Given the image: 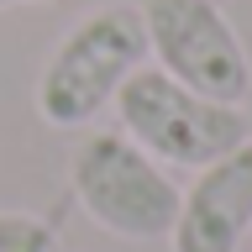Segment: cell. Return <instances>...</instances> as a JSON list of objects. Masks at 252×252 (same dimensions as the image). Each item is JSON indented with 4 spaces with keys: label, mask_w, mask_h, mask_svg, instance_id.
I'll list each match as a JSON object with an SVG mask.
<instances>
[{
    "label": "cell",
    "mask_w": 252,
    "mask_h": 252,
    "mask_svg": "<svg viewBox=\"0 0 252 252\" xmlns=\"http://www.w3.org/2000/svg\"><path fill=\"white\" fill-rule=\"evenodd\" d=\"M68 184L84 216L121 242H163L184 200L173 173L126 131H90L68 158Z\"/></svg>",
    "instance_id": "3"
},
{
    "label": "cell",
    "mask_w": 252,
    "mask_h": 252,
    "mask_svg": "<svg viewBox=\"0 0 252 252\" xmlns=\"http://www.w3.org/2000/svg\"><path fill=\"white\" fill-rule=\"evenodd\" d=\"M110 105H116L121 131L163 168H210L216 158L236 153L252 131L242 105H220V100L184 90L158 63H142L116 90Z\"/></svg>",
    "instance_id": "2"
},
{
    "label": "cell",
    "mask_w": 252,
    "mask_h": 252,
    "mask_svg": "<svg viewBox=\"0 0 252 252\" xmlns=\"http://www.w3.org/2000/svg\"><path fill=\"white\" fill-rule=\"evenodd\" d=\"M147 63V27H142V5L110 0L100 11L79 16L53 47L37 79V110L47 126H90L100 110L116 100L126 79Z\"/></svg>",
    "instance_id": "1"
},
{
    "label": "cell",
    "mask_w": 252,
    "mask_h": 252,
    "mask_svg": "<svg viewBox=\"0 0 252 252\" xmlns=\"http://www.w3.org/2000/svg\"><path fill=\"white\" fill-rule=\"evenodd\" d=\"M142 27L147 58L168 79L220 105H247L252 58L216 0H142Z\"/></svg>",
    "instance_id": "4"
},
{
    "label": "cell",
    "mask_w": 252,
    "mask_h": 252,
    "mask_svg": "<svg viewBox=\"0 0 252 252\" xmlns=\"http://www.w3.org/2000/svg\"><path fill=\"white\" fill-rule=\"evenodd\" d=\"M53 226L32 210H0V252H53Z\"/></svg>",
    "instance_id": "6"
},
{
    "label": "cell",
    "mask_w": 252,
    "mask_h": 252,
    "mask_svg": "<svg viewBox=\"0 0 252 252\" xmlns=\"http://www.w3.org/2000/svg\"><path fill=\"white\" fill-rule=\"evenodd\" d=\"M252 231V137L236 153L216 158L184 189L173 220V252H236Z\"/></svg>",
    "instance_id": "5"
},
{
    "label": "cell",
    "mask_w": 252,
    "mask_h": 252,
    "mask_svg": "<svg viewBox=\"0 0 252 252\" xmlns=\"http://www.w3.org/2000/svg\"><path fill=\"white\" fill-rule=\"evenodd\" d=\"M11 5H42V0H0V11H11Z\"/></svg>",
    "instance_id": "7"
}]
</instances>
